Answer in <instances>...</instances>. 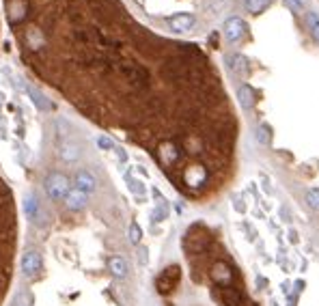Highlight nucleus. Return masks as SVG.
Wrapping results in <instances>:
<instances>
[{"label":"nucleus","instance_id":"f257e3e1","mask_svg":"<svg viewBox=\"0 0 319 306\" xmlns=\"http://www.w3.org/2000/svg\"><path fill=\"white\" fill-rule=\"evenodd\" d=\"M18 237H19V224H18L16 200H13L9 185L0 177V306L4 304L13 283Z\"/></svg>","mask_w":319,"mask_h":306},{"label":"nucleus","instance_id":"f03ea898","mask_svg":"<svg viewBox=\"0 0 319 306\" xmlns=\"http://www.w3.org/2000/svg\"><path fill=\"white\" fill-rule=\"evenodd\" d=\"M69 179L63 173H50L46 179V192L52 200H63L69 192Z\"/></svg>","mask_w":319,"mask_h":306},{"label":"nucleus","instance_id":"7ed1b4c3","mask_svg":"<svg viewBox=\"0 0 319 306\" xmlns=\"http://www.w3.org/2000/svg\"><path fill=\"white\" fill-rule=\"evenodd\" d=\"M179 268L177 265H171V268H166L162 274L158 276V280H156V285H158V291L162 295H166V293H171V291H175L177 289V285H179Z\"/></svg>","mask_w":319,"mask_h":306},{"label":"nucleus","instance_id":"20e7f679","mask_svg":"<svg viewBox=\"0 0 319 306\" xmlns=\"http://www.w3.org/2000/svg\"><path fill=\"white\" fill-rule=\"evenodd\" d=\"M37 272H41V254L37 250H28L22 257V274L26 278H33Z\"/></svg>","mask_w":319,"mask_h":306},{"label":"nucleus","instance_id":"39448f33","mask_svg":"<svg viewBox=\"0 0 319 306\" xmlns=\"http://www.w3.org/2000/svg\"><path fill=\"white\" fill-rule=\"evenodd\" d=\"M246 35V24H244V19L239 18H229L227 22H224V37L229 39V41H239V39Z\"/></svg>","mask_w":319,"mask_h":306},{"label":"nucleus","instance_id":"423d86ee","mask_svg":"<svg viewBox=\"0 0 319 306\" xmlns=\"http://www.w3.org/2000/svg\"><path fill=\"white\" fill-rule=\"evenodd\" d=\"M58 155H61L63 162H69V164L78 162V160H80V144L73 143V140L65 138V140L58 143Z\"/></svg>","mask_w":319,"mask_h":306},{"label":"nucleus","instance_id":"0eeeda50","mask_svg":"<svg viewBox=\"0 0 319 306\" xmlns=\"http://www.w3.org/2000/svg\"><path fill=\"white\" fill-rule=\"evenodd\" d=\"M196 24V18L192 13H177V16L168 18V26L173 28L175 33H186Z\"/></svg>","mask_w":319,"mask_h":306},{"label":"nucleus","instance_id":"6e6552de","mask_svg":"<svg viewBox=\"0 0 319 306\" xmlns=\"http://www.w3.org/2000/svg\"><path fill=\"white\" fill-rule=\"evenodd\" d=\"M76 188L80 190V192L84 194H93L97 190V179L93 177V173H89V170H80V173H76Z\"/></svg>","mask_w":319,"mask_h":306},{"label":"nucleus","instance_id":"1a4fd4ad","mask_svg":"<svg viewBox=\"0 0 319 306\" xmlns=\"http://www.w3.org/2000/svg\"><path fill=\"white\" fill-rule=\"evenodd\" d=\"M87 197L89 194L80 192L78 188H71L63 200H65V205H67V209H71V212H80V209L87 207Z\"/></svg>","mask_w":319,"mask_h":306},{"label":"nucleus","instance_id":"9d476101","mask_svg":"<svg viewBox=\"0 0 319 306\" xmlns=\"http://www.w3.org/2000/svg\"><path fill=\"white\" fill-rule=\"evenodd\" d=\"M24 209H26V214H28V218L33 220H37V222H43L41 220V207H39V200L37 197H33V194H28L26 198H24Z\"/></svg>","mask_w":319,"mask_h":306},{"label":"nucleus","instance_id":"9b49d317","mask_svg":"<svg viewBox=\"0 0 319 306\" xmlns=\"http://www.w3.org/2000/svg\"><path fill=\"white\" fill-rule=\"evenodd\" d=\"M24 89H26V93L31 95L33 104H35V106H37L39 110H46V112H48V110H52V104L48 102V97H46V95H43L41 91H39V89H35V87H24Z\"/></svg>","mask_w":319,"mask_h":306},{"label":"nucleus","instance_id":"f8f14e48","mask_svg":"<svg viewBox=\"0 0 319 306\" xmlns=\"http://www.w3.org/2000/svg\"><path fill=\"white\" fill-rule=\"evenodd\" d=\"M108 265H110V272H112V276L114 278H125L127 276V261L123 259V257H112L110 261H108Z\"/></svg>","mask_w":319,"mask_h":306},{"label":"nucleus","instance_id":"ddd939ff","mask_svg":"<svg viewBox=\"0 0 319 306\" xmlns=\"http://www.w3.org/2000/svg\"><path fill=\"white\" fill-rule=\"evenodd\" d=\"M227 63L235 73L248 72V61H246V56H242V54H227Z\"/></svg>","mask_w":319,"mask_h":306},{"label":"nucleus","instance_id":"4468645a","mask_svg":"<svg viewBox=\"0 0 319 306\" xmlns=\"http://www.w3.org/2000/svg\"><path fill=\"white\" fill-rule=\"evenodd\" d=\"M237 97H239V104H242L244 110L252 108V104H255V93H252L250 87H242L237 91Z\"/></svg>","mask_w":319,"mask_h":306},{"label":"nucleus","instance_id":"2eb2a0df","mask_svg":"<svg viewBox=\"0 0 319 306\" xmlns=\"http://www.w3.org/2000/svg\"><path fill=\"white\" fill-rule=\"evenodd\" d=\"M125 181H127L129 192L136 194L138 198H142L144 194H147V185H144V183L141 181V179H134V177H129V175H125Z\"/></svg>","mask_w":319,"mask_h":306},{"label":"nucleus","instance_id":"dca6fc26","mask_svg":"<svg viewBox=\"0 0 319 306\" xmlns=\"http://www.w3.org/2000/svg\"><path fill=\"white\" fill-rule=\"evenodd\" d=\"M166 216H168V203L164 198H160L158 207L153 209V214H151V220L153 222H162V220H166Z\"/></svg>","mask_w":319,"mask_h":306},{"label":"nucleus","instance_id":"f3484780","mask_svg":"<svg viewBox=\"0 0 319 306\" xmlns=\"http://www.w3.org/2000/svg\"><path fill=\"white\" fill-rule=\"evenodd\" d=\"M257 140L261 144H267L272 140V127L267 123H261L259 125V129H257Z\"/></svg>","mask_w":319,"mask_h":306},{"label":"nucleus","instance_id":"a211bd4d","mask_svg":"<svg viewBox=\"0 0 319 306\" xmlns=\"http://www.w3.org/2000/svg\"><path fill=\"white\" fill-rule=\"evenodd\" d=\"M306 24H308V28H311V33H313V37L319 41V16L317 13H306Z\"/></svg>","mask_w":319,"mask_h":306},{"label":"nucleus","instance_id":"6ab92c4d","mask_svg":"<svg viewBox=\"0 0 319 306\" xmlns=\"http://www.w3.org/2000/svg\"><path fill=\"white\" fill-rule=\"evenodd\" d=\"M141 239H142L141 227H138V222H132V224H129V242H132L134 246H138V244H141Z\"/></svg>","mask_w":319,"mask_h":306},{"label":"nucleus","instance_id":"aec40b11","mask_svg":"<svg viewBox=\"0 0 319 306\" xmlns=\"http://www.w3.org/2000/svg\"><path fill=\"white\" fill-rule=\"evenodd\" d=\"M35 304V298L28 291H19L18 298H16V306H33Z\"/></svg>","mask_w":319,"mask_h":306},{"label":"nucleus","instance_id":"412c9836","mask_svg":"<svg viewBox=\"0 0 319 306\" xmlns=\"http://www.w3.org/2000/svg\"><path fill=\"white\" fill-rule=\"evenodd\" d=\"M54 125H56V132H58V136H61L63 140L69 136V132H71V127H69V123L65 121V119H56Z\"/></svg>","mask_w":319,"mask_h":306},{"label":"nucleus","instance_id":"4be33fe9","mask_svg":"<svg viewBox=\"0 0 319 306\" xmlns=\"http://www.w3.org/2000/svg\"><path fill=\"white\" fill-rule=\"evenodd\" d=\"M267 2H270V0H246L248 9H250V13H261L263 9L267 7Z\"/></svg>","mask_w":319,"mask_h":306},{"label":"nucleus","instance_id":"5701e85b","mask_svg":"<svg viewBox=\"0 0 319 306\" xmlns=\"http://www.w3.org/2000/svg\"><path fill=\"white\" fill-rule=\"evenodd\" d=\"M285 4H287L289 11H293V13H302V11H304V7H306V0H285Z\"/></svg>","mask_w":319,"mask_h":306},{"label":"nucleus","instance_id":"b1692460","mask_svg":"<svg viewBox=\"0 0 319 306\" xmlns=\"http://www.w3.org/2000/svg\"><path fill=\"white\" fill-rule=\"evenodd\" d=\"M306 203L311 205L313 209H319V188H313L306 192Z\"/></svg>","mask_w":319,"mask_h":306},{"label":"nucleus","instance_id":"393cba45","mask_svg":"<svg viewBox=\"0 0 319 306\" xmlns=\"http://www.w3.org/2000/svg\"><path fill=\"white\" fill-rule=\"evenodd\" d=\"M97 147L104 149V151H112V149H114V143H112V140L108 138V136H99V138H97Z\"/></svg>","mask_w":319,"mask_h":306},{"label":"nucleus","instance_id":"a878e982","mask_svg":"<svg viewBox=\"0 0 319 306\" xmlns=\"http://www.w3.org/2000/svg\"><path fill=\"white\" fill-rule=\"evenodd\" d=\"M147 261H149V252H147V248H144V246H141V248H138V263L147 265Z\"/></svg>","mask_w":319,"mask_h":306},{"label":"nucleus","instance_id":"bb28decb","mask_svg":"<svg viewBox=\"0 0 319 306\" xmlns=\"http://www.w3.org/2000/svg\"><path fill=\"white\" fill-rule=\"evenodd\" d=\"M261 188H263V192H266V194H272L274 192V190H272V185H270V179H267L266 177V175H261Z\"/></svg>","mask_w":319,"mask_h":306},{"label":"nucleus","instance_id":"cd10ccee","mask_svg":"<svg viewBox=\"0 0 319 306\" xmlns=\"http://www.w3.org/2000/svg\"><path fill=\"white\" fill-rule=\"evenodd\" d=\"M281 218L285 220V222H291V214H289V209H285V207L281 209Z\"/></svg>","mask_w":319,"mask_h":306},{"label":"nucleus","instance_id":"c85d7f7f","mask_svg":"<svg viewBox=\"0 0 319 306\" xmlns=\"http://www.w3.org/2000/svg\"><path fill=\"white\" fill-rule=\"evenodd\" d=\"M114 151H117V158L121 160V162H125V160H127V153L123 151V149H117V147H114Z\"/></svg>","mask_w":319,"mask_h":306},{"label":"nucleus","instance_id":"c756f323","mask_svg":"<svg viewBox=\"0 0 319 306\" xmlns=\"http://www.w3.org/2000/svg\"><path fill=\"white\" fill-rule=\"evenodd\" d=\"M235 209H237L239 214H244V212H246V207H244V203H242V200H239V198L235 200Z\"/></svg>","mask_w":319,"mask_h":306},{"label":"nucleus","instance_id":"7c9ffc66","mask_svg":"<svg viewBox=\"0 0 319 306\" xmlns=\"http://www.w3.org/2000/svg\"><path fill=\"white\" fill-rule=\"evenodd\" d=\"M289 239H291V242H293V244H296V242H298V233H296V231H289Z\"/></svg>","mask_w":319,"mask_h":306}]
</instances>
